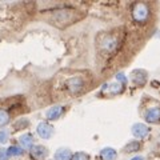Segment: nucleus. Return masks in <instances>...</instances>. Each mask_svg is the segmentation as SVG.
I'll use <instances>...</instances> for the list:
<instances>
[{"instance_id":"f257e3e1","label":"nucleus","mask_w":160,"mask_h":160,"mask_svg":"<svg viewBox=\"0 0 160 160\" xmlns=\"http://www.w3.org/2000/svg\"><path fill=\"white\" fill-rule=\"evenodd\" d=\"M82 18H83L82 12H79L73 8L64 7V8L55 9L53 13L51 15V18H49V23L59 28H64V27L71 26V24L79 22Z\"/></svg>"},{"instance_id":"f03ea898","label":"nucleus","mask_w":160,"mask_h":160,"mask_svg":"<svg viewBox=\"0 0 160 160\" xmlns=\"http://www.w3.org/2000/svg\"><path fill=\"white\" fill-rule=\"evenodd\" d=\"M132 19L138 24H146L151 18V8L147 3H135L132 6Z\"/></svg>"},{"instance_id":"7ed1b4c3","label":"nucleus","mask_w":160,"mask_h":160,"mask_svg":"<svg viewBox=\"0 0 160 160\" xmlns=\"http://www.w3.org/2000/svg\"><path fill=\"white\" fill-rule=\"evenodd\" d=\"M84 88H86V79L83 76H71L64 82V89L71 95H78Z\"/></svg>"},{"instance_id":"20e7f679","label":"nucleus","mask_w":160,"mask_h":160,"mask_svg":"<svg viewBox=\"0 0 160 160\" xmlns=\"http://www.w3.org/2000/svg\"><path fill=\"white\" fill-rule=\"evenodd\" d=\"M98 44H99L100 49H103L104 52H108V53H111V52H113L115 49L118 48L119 40H118V38L115 36V35L108 33V35H103V36L99 39Z\"/></svg>"},{"instance_id":"39448f33","label":"nucleus","mask_w":160,"mask_h":160,"mask_svg":"<svg viewBox=\"0 0 160 160\" xmlns=\"http://www.w3.org/2000/svg\"><path fill=\"white\" fill-rule=\"evenodd\" d=\"M36 131H38V135L40 138L44 139V140H47V139H51L53 136L55 129H53V127L48 122H42V123H39Z\"/></svg>"},{"instance_id":"423d86ee","label":"nucleus","mask_w":160,"mask_h":160,"mask_svg":"<svg viewBox=\"0 0 160 160\" xmlns=\"http://www.w3.org/2000/svg\"><path fill=\"white\" fill-rule=\"evenodd\" d=\"M29 156H31L32 160H44L48 156V149L44 146H33L31 149H29Z\"/></svg>"},{"instance_id":"0eeeda50","label":"nucleus","mask_w":160,"mask_h":160,"mask_svg":"<svg viewBox=\"0 0 160 160\" xmlns=\"http://www.w3.org/2000/svg\"><path fill=\"white\" fill-rule=\"evenodd\" d=\"M144 118L148 123L151 124H156L160 123V107H151L148 108L146 113H144Z\"/></svg>"},{"instance_id":"6e6552de","label":"nucleus","mask_w":160,"mask_h":160,"mask_svg":"<svg viewBox=\"0 0 160 160\" xmlns=\"http://www.w3.org/2000/svg\"><path fill=\"white\" fill-rule=\"evenodd\" d=\"M149 133V128L143 123H136L132 126V135L136 139H144Z\"/></svg>"},{"instance_id":"1a4fd4ad","label":"nucleus","mask_w":160,"mask_h":160,"mask_svg":"<svg viewBox=\"0 0 160 160\" xmlns=\"http://www.w3.org/2000/svg\"><path fill=\"white\" fill-rule=\"evenodd\" d=\"M132 82L135 86L142 87L146 84L147 82V72L143 71V69H136V71L132 72Z\"/></svg>"},{"instance_id":"9d476101","label":"nucleus","mask_w":160,"mask_h":160,"mask_svg":"<svg viewBox=\"0 0 160 160\" xmlns=\"http://www.w3.org/2000/svg\"><path fill=\"white\" fill-rule=\"evenodd\" d=\"M124 88H126V86L116 80V82L112 83V84H107V86H104L103 92H108L109 95H118L120 92H123Z\"/></svg>"},{"instance_id":"9b49d317","label":"nucleus","mask_w":160,"mask_h":160,"mask_svg":"<svg viewBox=\"0 0 160 160\" xmlns=\"http://www.w3.org/2000/svg\"><path fill=\"white\" fill-rule=\"evenodd\" d=\"M33 136L32 133H23L19 139V146L23 149H31L33 147Z\"/></svg>"},{"instance_id":"f8f14e48","label":"nucleus","mask_w":160,"mask_h":160,"mask_svg":"<svg viewBox=\"0 0 160 160\" xmlns=\"http://www.w3.org/2000/svg\"><path fill=\"white\" fill-rule=\"evenodd\" d=\"M63 113H64V107L63 106H55V107H51L48 109L46 116H47L48 120H58Z\"/></svg>"},{"instance_id":"ddd939ff","label":"nucleus","mask_w":160,"mask_h":160,"mask_svg":"<svg viewBox=\"0 0 160 160\" xmlns=\"http://www.w3.org/2000/svg\"><path fill=\"white\" fill-rule=\"evenodd\" d=\"M116 156H118L116 151L111 147L103 148L102 151H100V158H102V160H115Z\"/></svg>"},{"instance_id":"4468645a","label":"nucleus","mask_w":160,"mask_h":160,"mask_svg":"<svg viewBox=\"0 0 160 160\" xmlns=\"http://www.w3.org/2000/svg\"><path fill=\"white\" fill-rule=\"evenodd\" d=\"M72 152L67 148H60L55 153V160H71L72 159Z\"/></svg>"},{"instance_id":"2eb2a0df","label":"nucleus","mask_w":160,"mask_h":160,"mask_svg":"<svg viewBox=\"0 0 160 160\" xmlns=\"http://www.w3.org/2000/svg\"><path fill=\"white\" fill-rule=\"evenodd\" d=\"M142 148V144H140L138 140H133V142H129L126 147H124V152L131 153V152H136Z\"/></svg>"},{"instance_id":"dca6fc26","label":"nucleus","mask_w":160,"mask_h":160,"mask_svg":"<svg viewBox=\"0 0 160 160\" xmlns=\"http://www.w3.org/2000/svg\"><path fill=\"white\" fill-rule=\"evenodd\" d=\"M9 120H11V115H9V111L4 108H0V127L6 126V124L9 123Z\"/></svg>"},{"instance_id":"f3484780","label":"nucleus","mask_w":160,"mask_h":160,"mask_svg":"<svg viewBox=\"0 0 160 160\" xmlns=\"http://www.w3.org/2000/svg\"><path fill=\"white\" fill-rule=\"evenodd\" d=\"M7 151H8L9 158H11V156H22V155L24 153V149L20 146H18V144H13V146H11L7 149Z\"/></svg>"},{"instance_id":"a211bd4d","label":"nucleus","mask_w":160,"mask_h":160,"mask_svg":"<svg viewBox=\"0 0 160 160\" xmlns=\"http://www.w3.org/2000/svg\"><path fill=\"white\" fill-rule=\"evenodd\" d=\"M28 124H29V122L27 119H19L18 122L13 124V128H15V131H19V129H22V128L28 127Z\"/></svg>"},{"instance_id":"6ab92c4d","label":"nucleus","mask_w":160,"mask_h":160,"mask_svg":"<svg viewBox=\"0 0 160 160\" xmlns=\"http://www.w3.org/2000/svg\"><path fill=\"white\" fill-rule=\"evenodd\" d=\"M71 160H89V156L86 152H76L72 155Z\"/></svg>"},{"instance_id":"aec40b11","label":"nucleus","mask_w":160,"mask_h":160,"mask_svg":"<svg viewBox=\"0 0 160 160\" xmlns=\"http://www.w3.org/2000/svg\"><path fill=\"white\" fill-rule=\"evenodd\" d=\"M9 139V131L8 129H2L0 131V143H7Z\"/></svg>"},{"instance_id":"412c9836","label":"nucleus","mask_w":160,"mask_h":160,"mask_svg":"<svg viewBox=\"0 0 160 160\" xmlns=\"http://www.w3.org/2000/svg\"><path fill=\"white\" fill-rule=\"evenodd\" d=\"M116 80L120 82L122 84H124V86H127V78H126V75L124 73H118L116 75Z\"/></svg>"},{"instance_id":"4be33fe9","label":"nucleus","mask_w":160,"mask_h":160,"mask_svg":"<svg viewBox=\"0 0 160 160\" xmlns=\"http://www.w3.org/2000/svg\"><path fill=\"white\" fill-rule=\"evenodd\" d=\"M8 159H9L8 151L4 148H0V160H8Z\"/></svg>"},{"instance_id":"5701e85b","label":"nucleus","mask_w":160,"mask_h":160,"mask_svg":"<svg viewBox=\"0 0 160 160\" xmlns=\"http://www.w3.org/2000/svg\"><path fill=\"white\" fill-rule=\"evenodd\" d=\"M131 160H143V158H140V156H136V158H132Z\"/></svg>"},{"instance_id":"b1692460","label":"nucleus","mask_w":160,"mask_h":160,"mask_svg":"<svg viewBox=\"0 0 160 160\" xmlns=\"http://www.w3.org/2000/svg\"><path fill=\"white\" fill-rule=\"evenodd\" d=\"M53 160H55V159H53Z\"/></svg>"}]
</instances>
